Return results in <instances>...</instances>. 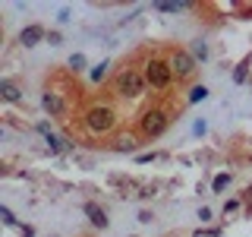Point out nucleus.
Returning a JSON list of instances; mask_svg holds the SVG:
<instances>
[{
	"instance_id": "1",
	"label": "nucleus",
	"mask_w": 252,
	"mask_h": 237,
	"mask_svg": "<svg viewBox=\"0 0 252 237\" xmlns=\"http://www.w3.org/2000/svg\"><path fill=\"white\" fill-rule=\"evenodd\" d=\"M173 120V111H148L142 117V139H158Z\"/></svg>"
},
{
	"instance_id": "2",
	"label": "nucleus",
	"mask_w": 252,
	"mask_h": 237,
	"mask_svg": "<svg viewBox=\"0 0 252 237\" xmlns=\"http://www.w3.org/2000/svg\"><path fill=\"white\" fill-rule=\"evenodd\" d=\"M145 82L152 85V89H167V85L173 82V70H170V63H164L161 57L152 60L145 67Z\"/></svg>"
},
{
	"instance_id": "3",
	"label": "nucleus",
	"mask_w": 252,
	"mask_h": 237,
	"mask_svg": "<svg viewBox=\"0 0 252 237\" xmlns=\"http://www.w3.org/2000/svg\"><path fill=\"white\" fill-rule=\"evenodd\" d=\"M170 67H173V73H180V76H192L195 73V60L189 57L186 51H180V47L170 54Z\"/></svg>"
},
{
	"instance_id": "4",
	"label": "nucleus",
	"mask_w": 252,
	"mask_h": 237,
	"mask_svg": "<svg viewBox=\"0 0 252 237\" xmlns=\"http://www.w3.org/2000/svg\"><path fill=\"white\" fill-rule=\"evenodd\" d=\"M19 38H22V44H38V41L44 38V29H41V26H29Z\"/></svg>"
},
{
	"instance_id": "5",
	"label": "nucleus",
	"mask_w": 252,
	"mask_h": 237,
	"mask_svg": "<svg viewBox=\"0 0 252 237\" xmlns=\"http://www.w3.org/2000/svg\"><path fill=\"white\" fill-rule=\"evenodd\" d=\"M85 215L92 218V225H98V228H107V215L98 209V205H92V202H89V205H85Z\"/></svg>"
},
{
	"instance_id": "6",
	"label": "nucleus",
	"mask_w": 252,
	"mask_h": 237,
	"mask_svg": "<svg viewBox=\"0 0 252 237\" xmlns=\"http://www.w3.org/2000/svg\"><path fill=\"white\" fill-rule=\"evenodd\" d=\"M0 92H3V98H6V101H19V89H16L10 79H3V82H0Z\"/></svg>"
},
{
	"instance_id": "7",
	"label": "nucleus",
	"mask_w": 252,
	"mask_h": 237,
	"mask_svg": "<svg viewBox=\"0 0 252 237\" xmlns=\"http://www.w3.org/2000/svg\"><path fill=\"white\" fill-rule=\"evenodd\" d=\"M205 95H208V89H205V85H195L189 98H192V101H199V98H205Z\"/></svg>"
},
{
	"instance_id": "8",
	"label": "nucleus",
	"mask_w": 252,
	"mask_h": 237,
	"mask_svg": "<svg viewBox=\"0 0 252 237\" xmlns=\"http://www.w3.org/2000/svg\"><path fill=\"white\" fill-rule=\"evenodd\" d=\"M227 184H230V174H227V177H224V174H220V177L215 180V187H218V190H224Z\"/></svg>"
},
{
	"instance_id": "9",
	"label": "nucleus",
	"mask_w": 252,
	"mask_h": 237,
	"mask_svg": "<svg viewBox=\"0 0 252 237\" xmlns=\"http://www.w3.org/2000/svg\"><path fill=\"white\" fill-rule=\"evenodd\" d=\"M69 67H85V57H82V54H76V57L69 60Z\"/></svg>"
},
{
	"instance_id": "10",
	"label": "nucleus",
	"mask_w": 252,
	"mask_h": 237,
	"mask_svg": "<svg viewBox=\"0 0 252 237\" xmlns=\"http://www.w3.org/2000/svg\"><path fill=\"white\" fill-rule=\"evenodd\" d=\"M195 57H208V47H205V44H195Z\"/></svg>"
}]
</instances>
